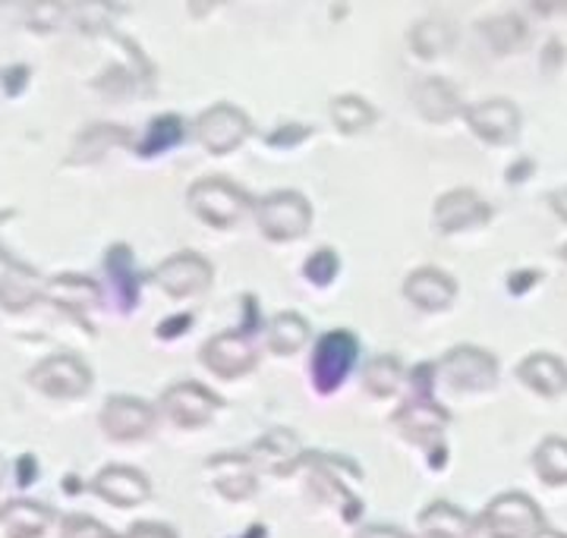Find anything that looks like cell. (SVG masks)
Here are the masks:
<instances>
[{
  "mask_svg": "<svg viewBox=\"0 0 567 538\" xmlns=\"http://www.w3.org/2000/svg\"><path fill=\"white\" fill-rule=\"evenodd\" d=\"M420 529H423V538H473V519L466 517L464 510L439 500L423 510Z\"/></svg>",
  "mask_w": 567,
  "mask_h": 538,
  "instance_id": "20",
  "label": "cell"
},
{
  "mask_svg": "<svg viewBox=\"0 0 567 538\" xmlns=\"http://www.w3.org/2000/svg\"><path fill=\"white\" fill-rule=\"evenodd\" d=\"M208 469H212V482L215 488L221 492L224 498H249L256 492V473H252V463L246 457H224L208 459Z\"/></svg>",
  "mask_w": 567,
  "mask_h": 538,
  "instance_id": "17",
  "label": "cell"
},
{
  "mask_svg": "<svg viewBox=\"0 0 567 538\" xmlns=\"http://www.w3.org/2000/svg\"><path fill=\"white\" fill-rule=\"evenodd\" d=\"M51 297L58 299V302H63V306H73L76 312H82V309H89V306L99 299V290H95L89 280L61 278L51 287Z\"/></svg>",
  "mask_w": 567,
  "mask_h": 538,
  "instance_id": "30",
  "label": "cell"
},
{
  "mask_svg": "<svg viewBox=\"0 0 567 538\" xmlns=\"http://www.w3.org/2000/svg\"><path fill=\"white\" fill-rule=\"evenodd\" d=\"M451 44H454V29L445 20H423L410 32V48L425 60L442 58Z\"/></svg>",
  "mask_w": 567,
  "mask_h": 538,
  "instance_id": "23",
  "label": "cell"
},
{
  "mask_svg": "<svg viewBox=\"0 0 567 538\" xmlns=\"http://www.w3.org/2000/svg\"><path fill=\"white\" fill-rule=\"evenodd\" d=\"M256 454L262 457H278L275 459V469L278 473H290V457H297V438L290 432H271L268 438L259 441Z\"/></svg>",
  "mask_w": 567,
  "mask_h": 538,
  "instance_id": "31",
  "label": "cell"
},
{
  "mask_svg": "<svg viewBox=\"0 0 567 538\" xmlns=\"http://www.w3.org/2000/svg\"><path fill=\"white\" fill-rule=\"evenodd\" d=\"M162 410L174 425L199 428L221 410V397L212 394L203 384H196V381H183V384L167 387V394L162 397Z\"/></svg>",
  "mask_w": 567,
  "mask_h": 538,
  "instance_id": "7",
  "label": "cell"
},
{
  "mask_svg": "<svg viewBox=\"0 0 567 538\" xmlns=\"http://www.w3.org/2000/svg\"><path fill=\"white\" fill-rule=\"evenodd\" d=\"M155 428V410L136 397H111L102 410V432L114 441H140Z\"/></svg>",
  "mask_w": 567,
  "mask_h": 538,
  "instance_id": "9",
  "label": "cell"
},
{
  "mask_svg": "<svg viewBox=\"0 0 567 538\" xmlns=\"http://www.w3.org/2000/svg\"><path fill=\"white\" fill-rule=\"evenodd\" d=\"M20 485H29V476L35 478V459L32 457H22L20 459Z\"/></svg>",
  "mask_w": 567,
  "mask_h": 538,
  "instance_id": "39",
  "label": "cell"
},
{
  "mask_svg": "<svg viewBox=\"0 0 567 538\" xmlns=\"http://www.w3.org/2000/svg\"><path fill=\"white\" fill-rule=\"evenodd\" d=\"M483 526L492 538H539L546 532L543 510L520 492L492 500L483 514Z\"/></svg>",
  "mask_w": 567,
  "mask_h": 538,
  "instance_id": "2",
  "label": "cell"
},
{
  "mask_svg": "<svg viewBox=\"0 0 567 538\" xmlns=\"http://www.w3.org/2000/svg\"><path fill=\"white\" fill-rule=\"evenodd\" d=\"M466 123L470 130L480 136V139L495 142V145H505L517 136L520 130V114L511 101H483V104H473L466 111Z\"/></svg>",
  "mask_w": 567,
  "mask_h": 538,
  "instance_id": "13",
  "label": "cell"
},
{
  "mask_svg": "<svg viewBox=\"0 0 567 538\" xmlns=\"http://www.w3.org/2000/svg\"><path fill=\"white\" fill-rule=\"evenodd\" d=\"M360 538H410L404 529H398V526H369L360 532Z\"/></svg>",
  "mask_w": 567,
  "mask_h": 538,
  "instance_id": "36",
  "label": "cell"
},
{
  "mask_svg": "<svg viewBox=\"0 0 567 538\" xmlns=\"http://www.w3.org/2000/svg\"><path fill=\"white\" fill-rule=\"evenodd\" d=\"M203 362L218 379H240L256 365V346L244 334H218L203 346Z\"/></svg>",
  "mask_w": 567,
  "mask_h": 538,
  "instance_id": "11",
  "label": "cell"
},
{
  "mask_svg": "<svg viewBox=\"0 0 567 538\" xmlns=\"http://www.w3.org/2000/svg\"><path fill=\"white\" fill-rule=\"evenodd\" d=\"M363 384L369 394H375V397H388V394H394L398 391V384H401V365H398V359H372L369 362V369H365Z\"/></svg>",
  "mask_w": 567,
  "mask_h": 538,
  "instance_id": "28",
  "label": "cell"
},
{
  "mask_svg": "<svg viewBox=\"0 0 567 538\" xmlns=\"http://www.w3.org/2000/svg\"><path fill=\"white\" fill-rule=\"evenodd\" d=\"M35 302V293L29 287H20L13 278H0V306L10 312H22L25 306Z\"/></svg>",
  "mask_w": 567,
  "mask_h": 538,
  "instance_id": "34",
  "label": "cell"
},
{
  "mask_svg": "<svg viewBox=\"0 0 567 538\" xmlns=\"http://www.w3.org/2000/svg\"><path fill=\"white\" fill-rule=\"evenodd\" d=\"M360 356V343L347 331H331L319 340L316 353H312V381L322 394L338 391L344 379L350 375L353 362Z\"/></svg>",
  "mask_w": 567,
  "mask_h": 538,
  "instance_id": "4",
  "label": "cell"
},
{
  "mask_svg": "<svg viewBox=\"0 0 567 538\" xmlns=\"http://www.w3.org/2000/svg\"><path fill=\"white\" fill-rule=\"evenodd\" d=\"M442 369H445L451 387L457 391H486L498 379V369H495V359L476 350V346H457L442 359Z\"/></svg>",
  "mask_w": 567,
  "mask_h": 538,
  "instance_id": "10",
  "label": "cell"
},
{
  "mask_svg": "<svg viewBox=\"0 0 567 538\" xmlns=\"http://www.w3.org/2000/svg\"><path fill=\"white\" fill-rule=\"evenodd\" d=\"M7 218V215H0V220ZM0 259H7V252H0Z\"/></svg>",
  "mask_w": 567,
  "mask_h": 538,
  "instance_id": "42",
  "label": "cell"
},
{
  "mask_svg": "<svg viewBox=\"0 0 567 538\" xmlns=\"http://www.w3.org/2000/svg\"><path fill=\"white\" fill-rule=\"evenodd\" d=\"M256 220L262 227V234L268 239H278V242H287V239L303 237L312 224V208L309 201L287 189V193H271L265 196L259 205H256Z\"/></svg>",
  "mask_w": 567,
  "mask_h": 538,
  "instance_id": "3",
  "label": "cell"
},
{
  "mask_svg": "<svg viewBox=\"0 0 567 538\" xmlns=\"http://www.w3.org/2000/svg\"><path fill=\"white\" fill-rule=\"evenodd\" d=\"M186 328H189V315H174V321H167V324L158 328V334L162 338H174L177 331H186Z\"/></svg>",
  "mask_w": 567,
  "mask_h": 538,
  "instance_id": "37",
  "label": "cell"
},
{
  "mask_svg": "<svg viewBox=\"0 0 567 538\" xmlns=\"http://www.w3.org/2000/svg\"><path fill=\"white\" fill-rule=\"evenodd\" d=\"M394 425L404 438L416 441V444H442V428L447 425V413L432 406L429 400H420V403H410L404 406L398 416H394Z\"/></svg>",
  "mask_w": 567,
  "mask_h": 538,
  "instance_id": "16",
  "label": "cell"
},
{
  "mask_svg": "<svg viewBox=\"0 0 567 538\" xmlns=\"http://www.w3.org/2000/svg\"><path fill=\"white\" fill-rule=\"evenodd\" d=\"M561 256H565V261H567V246H565V249H561Z\"/></svg>",
  "mask_w": 567,
  "mask_h": 538,
  "instance_id": "43",
  "label": "cell"
},
{
  "mask_svg": "<svg viewBox=\"0 0 567 538\" xmlns=\"http://www.w3.org/2000/svg\"><path fill=\"white\" fill-rule=\"evenodd\" d=\"M533 466L546 485H565L567 482V441L565 438H546L536 454H533Z\"/></svg>",
  "mask_w": 567,
  "mask_h": 538,
  "instance_id": "25",
  "label": "cell"
},
{
  "mask_svg": "<svg viewBox=\"0 0 567 538\" xmlns=\"http://www.w3.org/2000/svg\"><path fill=\"white\" fill-rule=\"evenodd\" d=\"M404 293L410 302H416L425 312H442V309H447V306L454 302L457 287H454V280L447 278V275H442V271H435V268H420V271H413V275L406 278Z\"/></svg>",
  "mask_w": 567,
  "mask_h": 538,
  "instance_id": "15",
  "label": "cell"
},
{
  "mask_svg": "<svg viewBox=\"0 0 567 538\" xmlns=\"http://www.w3.org/2000/svg\"><path fill=\"white\" fill-rule=\"evenodd\" d=\"M104 265H107V275H111V280H114L117 293L123 297V306L130 309V306L136 302V293H140V287H136V275H133V252H130L123 242H117V246L107 252Z\"/></svg>",
  "mask_w": 567,
  "mask_h": 538,
  "instance_id": "26",
  "label": "cell"
},
{
  "mask_svg": "<svg viewBox=\"0 0 567 538\" xmlns=\"http://www.w3.org/2000/svg\"><path fill=\"white\" fill-rule=\"evenodd\" d=\"M331 120H334V126L341 133L350 136V133H360L365 126H372L375 111L363 99H357V95H341V99L331 101Z\"/></svg>",
  "mask_w": 567,
  "mask_h": 538,
  "instance_id": "27",
  "label": "cell"
},
{
  "mask_svg": "<svg viewBox=\"0 0 567 538\" xmlns=\"http://www.w3.org/2000/svg\"><path fill=\"white\" fill-rule=\"evenodd\" d=\"M152 280L167 297H196V293L208 290V283H212V265L196 252H181V256H171L164 261L162 268L152 275Z\"/></svg>",
  "mask_w": 567,
  "mask_h": 538,
  "instance_id": "8",
  "label": "cell"
},
{
  "mask_svg": "<svg viewBox=\"0 0 567 538\" xmlns=\"http://www.w3.org/2000/svg\"><path fill=\"white\" fill-rule=\"evenodd\" d=\"M0 476H3V463H0Z\"/></svg>",
  "mask_w": 567,
  "mask_h": 538,
  "instance_id": "44",
  "label": "cell"
},
{
  "mask_svg": "<svg viewBox=\"0 0 567 538\" xmlns=\"http://www.w3.org/2000/svg\"><path fill=\"white\" fill-rule=\"evenodd\" d=\"M95 495L104 498L114 507H136L148 498V478L142 476L140 469L130 466H107L95 478Z\"/></svg>",
  "mask_w": 567,
  "mask_h": 538,
  "instance_id": "14",
  "label": "cell"
},
{
  "mask_svg": "<svg viewBox=\"0 0 567 538\" xmlns=\"http://www.w3.org/2000/svg\"><path fill=\"white\" fill-rule=\"evenodd\" d=\"M520 379L527 387L539 391L543 397H558L567 391V369L561 359L536 353L520 362Z\"/></svg>",
  "mask_w": 567,
  "mask_h": 538,
  "instance_id": "19",
  "label": "cell"
},
{
  "mask_svg": "<svg viewBox=\"0 0 567 538\" xmlns=\"http://www.w3.org/2000/svg\"><path fill=\"white\" fill-rule=\"evenodd\" d=\"M306 340H309V324L297 312H281L278 319L271 321V328H268V346L278 356L297 353Z\"/></svg>",
  "mask_w": 567,
  "mask_h": 538,
  "instance_id": "22",
  "label": "cell"
},
{
  "mask_svg": "<svg viewBox=\"0 0 567 538\" xmlns=\"http://www.w3.org/2000/svg\"><path fill=\"white\" fill-rule=\"evenodd\" d=\"M186 201H189L193 215L203 218L205 224H212V227H234L249 208V196L237 183L224 177H208L193 183Z\"/></svg>",
  "mask_w": 567,
  "mask_h": 538,
  "instance_id": "1",
  "label": "cell"
},
{
  "mask_svg": "<svg viewBox=\"0 0 567 538\" xmlns=\"http://www.w3.org/2000/svg\"><path fill=\"white\" fill-rule=\"evenodd\" d=\"M54 514L41 504L29 500H13L0 510V529L7 538H41L48 532Z\"/></svg>",
  "mask_w": 567,
  "mask_h": 538,
  "instance_id": "18",
  "label": "cell"
},
{
  "mask_svg": "<svg viewBox=\"0 0 567 538\" xmlns=\"http://www.w3.org/2000/svg\"><path fill=\"white\" fill-rule=\"evenodd\" d=\"M181 139H183L181 117H174V114H164V117H158L155 123H152V126H148V136L142 139L140 155H155V152H164V148L177 145Z\"/></svg>",
  "mask_w": 567,
  "mask_h": 538,
  "instance_id": "29",
  "label": "cell"
},
{
  "mask_svg": "<svg viewBox=\"0 0 567 538\" xmlns=\"http://www.w3.org/2000/svg\"><path fill=\"white\" fill-rule=\"evenodd\" d=\"M413 101H416V111L425 120H451L461 114V99H457V92L445 80L420 82Z\"/></svg>",
  "mask_w": 567,
  "mask_h": 538,
  "instance_id": "21",
  "label": "cell"
},
{
  "mask_svg": "<svg viewBox=\"0 0 567 538\" xmlns=\"http://www.w3.org/2000/svg\"><path fill=\"white\" fill-rule=\"evenodd\" d=\"M551 205H555V208H558V215L567 220V189L561 193V196H555V199H551Z\"/></svg>",
  "mask_w": 567,
  "mask_h": 538,
  "instance_id": "40",
  "label": "cell"
},
{
  "mask_svg": "<svg viewBox=\"0 0 567 538\" xmlns=\"http://www.w3.org/2000/svg\"><path fill=\"white\" fill-rule=\"evenodd\" d=\"M196 136L212 155H227L249 136V117L234 104H215L196 120Z\"/></svg>",
  "mask_w": 567,
  "mask_h": 538,
  "instance_id": "5",
  "label": "cell"
},
{
  "mask_svg": "<svg viewBox=\"0 0 567 538\" xmlns=\"http://www.w3.org/2000/svg\"><path fill=\"white\" fill-rule=\"evenodd\" d=\"M539 538H567V536H561V532H548V529H546V532H543Z\"/></svg>",
  "mask_w": 567,
  "mask_h": 538,
  "instance_id": "41",
  "label": "cell"
},
{
  "mask_svg": "<svg viewBox=\"0 0 567 538\" xmlns=\"http://www.w3.org/2000/svg\"><path fill=\"white\" fill-rule=\"evenodd\" d=\"M306 278L312 280V283H319V287H328L331 280L338 278V256L331 249L316 252L312 259L306 261Z\"/></svg>",
  "mask_w": 567,
  "mask_h": 538,
  "instance_id": "32",
  "label": "cell"
},
{
  "mask_svg": "<svg viewBox=\"0 0 567 538\" xmlns=\"http://www.w3.org/2000/svg\"><path fill=\"white\" fill-rule=\"evenodd\" d=\"M29 384L48 397H80L92 387V372L76 356H51L32 369Z\"/></svg>",
  "mask_w": 567,
  "mask_h": 538,
  "instance_id": "6",
  "label": "cell"
},
{
  "mask_svg": "<svg viewBox=\"0 0 567 538\" xmlns=\"http://www.w3.org/2000/svg\"><path fill=\"white\" fill-rule=\"evenodd\" d=\"M488 218H492V208L473 189H454V193H445L435 201V227L442 234L470 230V227L486 224Z\"/></svg>",
  "mask_w": 567,
  "mask_h": 538,
  "instance_id": "12",
  "label": "cell"
},
{
  "mask_svg": "<svg viewBox=\"0 0 567 538\" xmlns=\"http://www.w3.org/2000/svg\"><path fill=\"white\" fill-rule=\"evenodd\" d=\"M533 280H539V275H536V271H527V275H520V278H511L507 283H511V290H514V293H524V287L533 283Z\"/></svg>",
  "mask_w": 567,
  "mask_h": 538,
  "instance_id": "38",
  "label": "cell"
},
{
  "mask_svg": "<svg viewBox=\"0 0 567 538\" xmlns=\"http://www.w3.org/2000/svg\"><path fill=\"white\" fill-rule=\"evenodd\" d=\"M480 32L486 35L488 44H492L498 54L520 51L524 41H527V25H524L520 17H495V20L480 22Z\"/></svg>",
  "mask_w": 567,
  "mask_h": 538,
  "instance_id": "24",
  "label": "cell"
},
{
  "mask_svg": "<svg viewBox=\"0 0 567 538\" xmlns=\"http://www.w3.org/2000/svg\"><path fill=\"white\" fill-rule=\"evenodd\" d=\"M123 538H177V532L162 523H136Z\"/></svg>",
  "mask_w": 567,
  "mask_h": 538,
  "instance_id": "35",
  "label": "cell"
},
{
  "mask_svg": "<svg viewBox=\"0 0 567 538\" xmlns=\"http://www.w3.org/2000/svg\"><path fill=\"white\" fill-rule=\"evenodd\" d=\"M63 538H117L107 526L92 517H66L61 526Z\"/></svg>",
  "mask_w": 567,
  "mask_h": 538,
  "instance_id": "33",
  "label": "cell"
}]
</instances>
